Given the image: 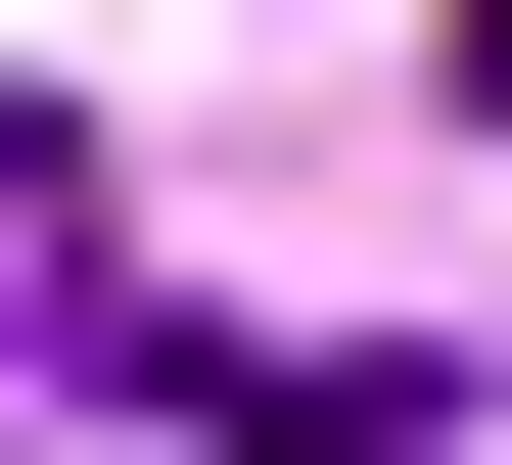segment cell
Instances as JSON below:
<instances>
[{"instance_id": "1", "label": "cell", "mask_w": 512, "mask_h": 465, "mask_svg": "<svg viewBox=\"0 0 512 465\" xmlns=\"http://www.w3.org/2000/svg\"><path fill=\"white\" fill-rule=\"evenodd\" d=\"M466 93H512V0H466Z\"/></svg>"}]
</instances>
